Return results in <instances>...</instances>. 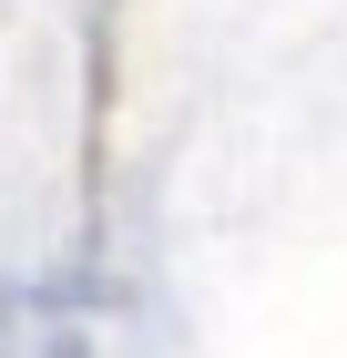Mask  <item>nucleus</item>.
Masks as SVG:
<instances>
[]
</instances>
